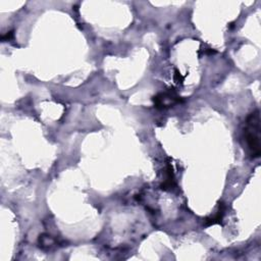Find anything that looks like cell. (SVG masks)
Wrapping results in <instances>:
<instances>
[{
  "mask_svg": "<svg viewBox=\"0 0 261 261\" xmlns=\"http://www.w3.org/2000/svg\"><path fill=\"white\" fill-rule=\"evenodd\" d=\"M222 216H223V208H222V205H219V210L217 211V213H216L213 217L207 218V219L205 220V224H206V225H212V224L218 223V222L221 221Z\"/></svg>",
  "mask_w": 261,
  "mask_h": 261,
  "instance_id": "obj_3",
  "label": "cell"
},
{
  "mask_svg": "<svg viewBox=\"0 0 261 261\" xmlns=\"http://www.w3.org/2000/svg\"><path fill=\"white\" fill-rule=\"evenodd\" d=\"M180 100V98L172 91H168L165 93H160L158 95H156L153 98L154 104L157 108H165V107H169L175 103H178Z\"/></svg>",
  "mask_w": 261,
  "mask_h": 261,
  "instance_id": "obj_2",
  "label": "cell"
},
{
  "mask_svg": "<svg viewBox=\"0 0 261 261\" xmlns=\"http://www.w3.org/2000/svg\"><path fill=\"white\" fill-rule=\"evenodd\" d=\"M244 140L251 157L258 158L260 156V116L258 110L251 113L246 120Z\"/></svg>",
  "mask_w": 261,
  "mask_h": 261,
  "instance_id": "obj_1",
  "label": "cell"
}]
</instances>
